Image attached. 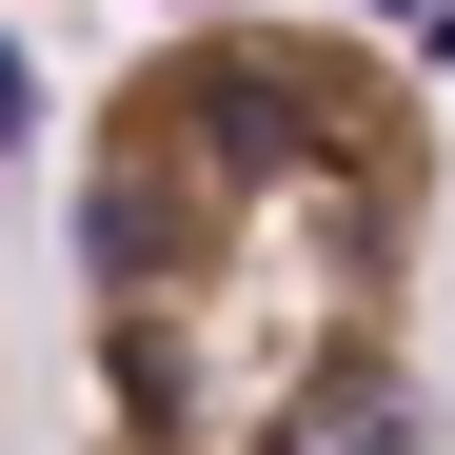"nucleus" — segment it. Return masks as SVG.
<instances>
[{
  "label": "nucleus",
  "instance_id": "nucleus-1",
  "mask_svg": "<svg viewBox=\"0 0 455 455\" xmlns=\"http://www.w3.org/2000/svg\"><path fill=\"white\" fill-rule=\"evenodd\" d=\"M455 119L396 40L198 0L80 119V455H416Z\"/></svg>",
  "mask_w": 455,
  "mask_h": 455
},
{
  "label": "nucleus",
  "instance_id": "nucleus-2",
  "mask_svg": "<svg viewBox=\"0 0 455 455\" xmlns=\"http://www.w3.org/2000/svg\"><path fill=\"white\" fill-rule=\"evenodd\" d=\"M0 455H20V396H0Z\"/></svg>",
  "mask_w": 455,
  "mask_h": 455
}]
</instances>
